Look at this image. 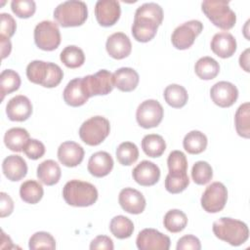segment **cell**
<instances>
[{"label": "cell", "instance_id": "c3c4849f", "mask_svg": "<svg viewBox=\"0 0 250 250\" xmlns=\"http://www.w3.org/2000/svg\"><path fill=\"white\" fill-rule=\"evenodd\" d=\"M14 210V201L9 194L2 191L0 193V216L1 218L10 216Z\"/></svg>", "mask_w": 250, "mask_h": 250}, {"label": "cell", "instance_id": "836d02e7", "mask_svg": "<svg viewBox=\"0 0 250 250\" xmlns=\"http://www.w3.org/2000/svg\"><path fill=\"white\" fill-rule=\"evenodd\" d=\"M109 229L116 238L125 239L133 234L134 224L129 218L123 215H118L111 219Z\"/></svg>", "mask_w": 250, "mask_h": 250}, {"label": "cell", "instance_id": "ffe728a7", "mask_svg": "<svg viewBox=\"0 0 250 250\" xmlns=\"http://www.w3.org/2000/svg\"><path fill=\"white\" fill-rule=\"evenodd\" d=\"M58 158L62 165L66 167H75L82 162L84 158V149L75 142H63L58 148Z\"/></svg>", "mask_w": 250, "mask_h": 250}, {"label": "cell", "instance_id": "74e56055", "mask_svg": "<svg viewBox=\"0 0 250 250\" xmlns=\"http://www.w3.org/2000/svg\"><path fill=\"white\" fill-rule=\"evenodd\" d=\"M115 154L118 162L121 165L130 166L138 160L139 149L134 143L123 142L117 146Z\"/></svg>", "mask_w": 250, "mask_h": 250}, {"label": "cell", "instance_id": "cb8c5ba5", "mask_svg": "<svg viewBox=\"0 0 250 250\" xmlns=\"http://www.w3.org/2000/svg\"><path fill=\"white\" fill-rule=\"evenodd\" d=\"M2 170L8 180L18 182L26 176L27 165L21 156L12 154L3 160Z\"/></svg>", "mask_w": 250, "mask_h": 250}, {"label": "cell", "instance_id": "f546056e", "mask_svg": "<svg viewBox=\"0 0 250 250\" xmlns=\"http://www.w3.org/2000/svg\"><path fill=\"white\" fill-rule=\"evenodd\" d=\"M207 137L200 131L192 130L188 132L184 140L183 146L186 151L190 154H199L203 152L207 146Z\"/></svg>", "mask_w": 250, "mask_h": 250}, {"label": "cell", "instance_id": "603a6c76", "mask_svg": "<svg viewBox=\"0 0 250 250\" xmlns=\"http://www.w3.org/2000/svg\"><path fill=\"white\" fill-rule=\"evenodd\" d=\"M87 168L92 176L103 178L111 172L113 168V159L106 151H97L90 156Z\"/></svg>", "mask_w": 250, "mask_h": 250}, {"label": "cell", "instance_id": "8992f818", "mask_svg": "<svg viewBox=\"0 0 250 250\" xmlns=\"http://www.w3.org/2000/svg\"><path fill=\"white\" fill-rule=\"evenodd\" d=\"M201 10L211 22L224 30L231 29L236 22V15L229 8V2L222 0H205Z\"/></svg>", "mask_w": 250, "mask_h": 250}, {"label": "cell", "instance_id": "4fadbf2b", "mask_svg": "<svg viewBox=\"0 0 250 250\" xmlns=\"http://www.w3.org/2000/svg\"><path fill=\"white\" fill-rule=\"evenodd\" d=\"M136 244L140 250H168L170 238L155 229H144L139 232Z\"/></svg>", "mask_w": 250, "mask_h": 250}, {"label": "cell", "instance_id": "44dd1931", "mask_svg": "<svg viewBox=\"0 0 250 250\" xmlns=\"http://www.w3.org/2000/svg\"><path fill=\"white\" fill-rule=\"evenodd\" d=\"M211 50L222 59L230 58L236 51V40L229 32L223 31L216 33L211 40Z\"/></svg>", "mask_w": 250, "mask_h": 250}, {"label": "cell", "instance_id": "60d3db41", "mask_svg": "<svg viewBox=\"0 0 250 250\" xmlns=\"http://www.w3.org/2000/svg\"><path fill=\"white\" fill-rule=\"evenodd\" d=\"M28 247L31 250L36 249H55L56 240L53 235L47 231H37L33 233L28 241Z\"/></svg>", "mask_w": 250, "mask_h": 250}, {"label": "cell", "instance_id": "6da1fadb", "mask_svg": "<svg viewBox=\"0 0 250 250\" xmlns=\"http://www.w3.org/2000/svg\"><path fill=\"white\" fill-rule=\"evenodd\" d=\"M162 21L163 10L158 4L149 2L141 5L134 16V22L131 28L133 37L142 43L150 41L156 35Z\"/></svg>", "mask_w": 250, "mask_h": 250}, {"label": "cell", "instance_id": "e575fe53", "mask_svg": "<svg viewBox=\"0 0 250 250\" xmlns=\"http://www.w3.org/2000/svg\"><path fill=\"white\" fill-rule=\"evenodd\" d=\"M163 225L168 231L177 233L187 227L188 217L183 211L179 209H172L165 214Z\"/></svg>", "mask_w": 250, "mask_h": 250}, {"label": "cell", "instance_id": "bcb514c9", "mask_svg": "<svg viewBox=\"0 0 250 250\" xmlns=\"http://www.w3.org/2000/svg\"><path fill=\"white\" fill-rule=\"evenodd\" d=\"M177 250H200L201 249V243L200 240L192 235V234H187L182 236L178 242H177V246H176Z\"/></svg>", "mask_w": 250, "mask_h": 250}, {"label": "cell", "instance_id": "d6986e66", "mask_svg": "<svg viewBox=\"0 0 250 250\" xmlns=\"http://www.w3.org/2000/svg\"><path fill=\"white\" fill-rule=\"evenodd\" d=\"M105 49L111 58L115 60H122L131 54L132 44L125 33L115 32L108 36L105 43Z\"/></svg>", "mask_w": 250, "mask_h": 250}, {"label": "cell", "instance_id": "2e32d148", "mask_svg": "<svg viewBox=\"0 0 250 250\" xmlns=\"http://www.w3.org/2000/svg\"><path fill=\"white\" fill-rule=\"evenodd\" d=\"M118 201L121 208L130 214L138 215L146 208V198L143 193L132 188H125L120 190Z\"/></svg>", "mask_w": 250, "mask_h": 250}, {"label": "cell", "instance_id": "f1b7e54d", "mask_svg": "<svg viewBox=\"0 0 250 250\" xmlns=\"http://www.w3.org/2000/svg\"><path fill=\"white\" fill-rule=\"evenodd\" d=\"M194 71L196 75L203 80L214 79L220 72L219 62L211 57L200 58L194 65Z\"/></svg>", "mask_w": 250, "mask_h": 250}, {"label": "cell", "instance_id": "7a4b0ae2", "mask_svg": "<svg viewBox=\"0 0 250 250\" xmlns=\"http://www.w3.org/2000/svg\"><path fill=\"white\" fill-rule=\"evenodd\" d=\"M215 236L231 246H239L245 243L249 237L247 225L239 220L222 217L213 223Z\"/></svg>", "mask_w": 250, "mask_h": 250}, {"label": "cell", "instance_id": "3957f363", "mask_svg": "<svg viewBox=\"0 0 250 250\" xmlns=\"http://www.w3.org/2000/svg\"><path fill=\"white\" fill-rule=\"evenodd\" d=\"M26 76L34 84L54 88L61 83L63 71L57 63L35 60L27 64Z\"/></svg>", "mask_w": 250, "mask_h": 250}, {"label": "cell", "instance_id": "d6a6232c", "mask_svg": "<svg viewBox=\"0 0 250 250\" xmlns=\"http://www.w3.org/2000/svg\"><path fill=\"white\" fill-rule=\"evenodd\" d=\"M44 194V189L42 186L34 181V180H27L23 182L20 187V195L21 198L29 204H36L38 203Z\"/></svg>", "mask_w": 250, "mask_h": 250}, {"label": "cell", "instance_id": "277c9868", "mask_svg": "<svg viewBox=\"0 0 250 250\" xmlns=\"http://www.w3.org/2000/svg\"><path fill=\"white\" fill-rule=\"evenodd\" d=\"M64 201L74 207H88L98 199V190L94 185L80 180L68 181L62 188Z\"/></svg>", "mask_w": 250, "mask_h": 250}, {"label": "cell", "instance_id": "4dcf8cb0", "mask_svg": "<svg viewBox=\"0 0 250 250\" xmlns=\"http://www.w3.org/2000/svg\"><path fill=\"white\" fill-rule=\"evenodd\" d=\"M234 125L237 134L245 139L250 137V104L244 103L238 106L234 114Z\"/></svg>", "mask_w": 250, "mask_h": 250}, {"label": "cell", "instance_id": "52a82bcc", "mask_svg": "<svg viewBox=\"0 0 250 250\" xmlns=\"http://www.w3.org/2000/svg\"><path fill=\"white\" fill-rule=\"evenodd\" d=\"M109 132V121L104 116L97 115L82 123L79 128V137L88 146H98L105 140Z\"/></svg>", "mask_w": 250, "mask_h": 250}, {"label": "cell", "instance_id": "ee69618b", "mask_svg": "<svg viewBox=\"0 0 250 250\" xmlns=\"http://www.w3.org/2000/svg\"><path fill=\"white\" fill-rule=\"evenodd\" d=\"M22 151L29 159L36 160L45 154V146L36 139H29L24 145Z\"/></svg>", "mask_w": 250, "mask_h": 250}, {"label": "cell", "instance_id": "681fc988", "mask_svg": "<svg viewBox=\"0 0 250 250\" xmlns=\"http://www.w3.org/2000/svg\"><path fill=\"white\" fill-rule=\"evenodd\" d=\"M0 42H1V55H2V59L4 60L10 55L12 51V43L9 38L3 35H0Z\"/></svg>", "mask_w": 250, "mask_h": 250}, {"label": "cell", "instance_id": "b9f144b4", "mask_svg": "<svg viewBox=\"0 0 250 250\" xmlns=\"http://www.w3.org/2000/svg\"><path fill=\"white\" fill-rule=\"evenodd\" d=\"M170 174H186L188 171V160L186 154L181 150H173L167 158Z\"/></svg>", "mask_w": 250, "mask_h": 250}, {"label": "cell", "instance_id": "d590c367", "mask_svg": "<svg viewBox=\"0 0 250 250\" xmlns=\"http://www.w3.org/2000/svg\"><path fill=\"white\" fill-rule=\"evenodd\" d=\"M62 62L68 68L80 67L85 62V55L81 48L75 45L66 46L60 55Z\"/></svg>", "mask_w": 250, "mask_h": 250}, {"label": "cell", "instance_id": "7402d4cb", "mask_svg": "<svg viewBox=\"0 0 250 250\" xmlns=\"http://www.w3.org/2000/svg\"><path fill=\"white\" fill-rule=\"evenodd\" d=\"M62 97L65 104L73 107L81 106L86 104L89 97L84 89L82 77H77L70 80L63 90Z\"/></svg>", "mask_w": 250, "mask_h": 250}, {"label": "cell", "instance_id": "83f0119b", "mask_svg": "<svg viewBox=\"0 0 250 250\" xmlns=\"http://www.w3.org/2000/svg\"><path fill=\"white\" fill-rule=\"evenodd\" d=\"M165 102L174 108H181L186 105L188 95L185 87L179 84L168 85L163 93Z\"/></svg>", "mask_w": 250, "mask_h": 250}, {"label": "cell", "instance_id": "f6af8a7d", "mask_svg": "<svg viewBox=\"0 0 250 250\" xmlns=\"http://www.w3.org/2000/svg\"><path fill=\"white\" fill-rule=\"evenodd\" d=\"M1 18V23H0V31L1 35L10 38L12 37L17 29V22L15 19L7 13H2L0 15Z\"/></svg>", "mask_w": 250, "mask_h": 250}, {"label": "cell", "instance_id": "30bf717a", "mask_svg": "<svg viewBox=\"0 0 250 250\" xmlns=\"http://www.w3.org/2000/svg\"><path fill=\"white\" fill-rule=\"evenodd\" d=\"M82 82L89 98L107 95L114 88L112 73L106 69H101L94 74L82 77Z\"/></svg>", "mask_w": 250, "mask_h": 250}, {"label": "cell", "instance_id": "8fae6325", "mask_svg": "<svg viewBox=\"0 0 250 250\" xmlns=\"http://www.w3.org/2000/svg\"><path fill=\"white\" fill-rule=\"evenodd\" d=\"M228 200V189L221 182H214L209 185L202 193L200 203L208 213L222 211Z\"/></svg>", "mask_w": 250, "mask_h": 250}, {"label": "cell", "instance_id": "9a60e30c", "mask_svg": "<svg viewBox=\"0 0 250 250\" xmlns=\"http://www.w3.org/2000/svg\"><path fill=\"white\" fill-rule=\"evenodd\" d=\"M210 97L218 106L229 107L236 102L238 90L234 84L229 81H219L212 86Z\"/></svg>", "mask_w": 250, "mask_h": 250}, {"label": "cell", "instance_id": "ab89813d", "mask_svg": "<svg viewBox=\"0 0 250 250\" xmlns=\"http://www.w3.org/2000/svg\"><path fill=\"white\" fill-rule=\"evenodd\" d=\"M189 185L188 174H170L165 178V188L168 192L176 194L185 190Z\"/></svg>", "mask_w": 250, "mask_h": 250}, {"label": "cell", "instance_id": "1f68e13d", "mask_svg": "<svg viewBox=\"0 0 250 250\" xmlns=\"http://www.w3.org/2000/svg\"><path fill=\"white\" fill-rule=\"evenodd\" d=\"M142 148L147 156L159 157L166 149V143L162 136L157 134H148L142 140Z\"/></svg>", "mask_w": 250, "mask_h": 250}, {"label": "cell", "instance_id": "7dc6e473", "mask_svg": "<svg viewBox=\"0 0 250 250\" xmlns=\"http://www.w3.org/2000/svg\"><path fill=\"white\" fill-rule=\"evenodd\" d=\"M114 248L113 241L109 236L106 235H98L90 243V249H105L112 250Z\"/></svg>", "mask_w": 250, "mask_h": 250}, {"label": "cell", "instance_id": "7c38bea8", "mask_svg": "<svg viewBox=\"0 0 250 250\" xmlns=\"http://www.w3.org/2000/svg\"><path fill=\"white\" fill-rule=\"evenodd\" d=\"M164 109L156 100L144 101L139 104L136 111L137 122L145 129L157 127L162 121Z\"/></svg>", "mask_w": 250, "mask_h": 250}, {"label": "cell", "instance_id": "e0dca14e", "mask_svg": "<svg viewBox=\"0 0 250 250\" xmlns=\"http://www.w3.org/2000/svg\"><path fill=\"white\" fill-rule=\"evenodd\" d=\"M135 182L143 187H150L155 185L160 178L159 167L148 160H143L132 171Z\"/></svg>", "mask_w": 250, "mask_h": 250}, {"label": "cell", "instance_id": "7bdbcfd3", "mask_svg": "<svg viewBox=\"0 0 250 250\" xmlns=\"http://www.w3.org/2000/svg\"><path fill=\"white\" fill-rule=\"evenodd\" d=\"M11 9L17 17L27 19L34 15L36 4L33 0H14L11 2Z\"/></svg>", "mask_w": 250, "mask_h": 250}, {"label": "cell", "instance_id": "ac0fdd59", "mask_svg": "<svg viewBox=\"0 0 250 250\" xmlns=\"http://www.w3.org/2000/svg\"><path fill=\"white\" fill-rule=\"evenodd\" d=\"M32 113V104L23 95L12 98L6 105V114L11 121H25Z\"/></svg>", "mask_w": 250, "mask_h": 250}, {"label": "cell", "instance_id": "ba28073f", "mask_svg": "<svg viewBox=\"0 0 250 250\" xmlns=\"http://www.w3.org/2000/svg\"><path fill=\"white\" fill-rule=\"evenodd\" d=\"M34 42L43 51H54L61 44V32L57 22L42 21L34 28Z\"/></svg>", "mask_w": 250, "mask_h": 250}, {"label": "cell", "instance_id": "f35d334b", "mask_svg": "<svg viewBox=\"0 0 250 250\" xmlns=\"http://www.w3.org/2000/svg\"><path fill=\"white\" fill-rule=\"evenodd\" d=\"M191 178L196 185L208 184L213 178V169L206 161H197L191 169Z\"/></svg>", "mask_w": 250, "mask_h": 250}, {"label": "cell", "instance_id": "5bb4252c", "mask_svg": "<svg viewBox=\"0 0 250 250\" xmlns=\"http://www.w3.org/2000/svg\"><path fill=\"white\" fill-rule=\"evenodd\" d=\"M121 15L120 3L116 0H99L95 6V16L100 25L108 27L117 22Z\"/></svg>", "mask_w": 250, "mask_h": 250}, {"label": "cell", "instance_id": "4316f807", "mask_svg": "<svg viewBox=\"0 0 250 250\" xmlns=\"http://www.w3.org/2000/svg\"><path fill=\"white\" fill-rule=\"evenodd\" d=\"M29 140V133L21 127L9 129L4 135V144L12 151L21 152Z\"/></svg>", "mask_w": 250, "mask_h": 250}, {"label": "cell", "instance_id": "484cf974", "mask_svg": "<svg viewBox=\"0 0 250 250\" xmlns=\"http://www.w3.org/2000/svg\"><path fill=\"white\" fill-rule=\"evenodd\" d=\"M61 176V167L53 159L44 160L37 166V178L46 186H54L58 184Z\"/></svg>", "mask_w": 250, "mask_h": 250}, {"label": "cell", "instance_id": "5b68a950", "mask_svg": "<svg viewBox=\"0 0 250 250\" xmlns=\"http://www.w3.org/2000/svg\"><path fill=\"white\" fill-rule=\"evenodd\" d=\"M54 19L62 27L82 25L88 18V8L85 2L78 0L64 1L54 10Z\"/></svg>", "mask_w": 250, "mask_h": 250}, {"label": "cell", "instance_id": "d4e9b609", "mask_svg": "<svg viewBox=\"0 0 250 250\" xmlns=\"http://www.w3.org/2000/svg\"><path fill=\"white\" fill-rule=\"evenodd\" d=\"M113 84L122 92H131L135 90L139 84V74L131 67H120L112 73Z\"/></svg>", "mask_w": 250, "mask_h": 250}, {"label": "cell", "instance_id": "f907efd6", "mask_svg": "<svg viewBox=\"0 0 250 250\" xmlns=\"http://www.w3.org/2000/svg\"><path fill=\"white\" fill-rule=\"evenodd\" d=\"M239 65L243 70L249 72V49H246L243 53H241L239 57Z\"/></svg>", "mask_w": 250, "mask_h": 250}, {"label": "cell", "instance_id": "9c48e42d", "mask_svg": "<svg viewBox=\"0 0 250 250\" xmlns=\"http://www.w3.org/2000/svg\"><path fill=\"white\" fill-rule=\"evenodd\" d=\"M203 30V23L197 20H191L177 26L171 36L173 46L178 50H186L192 46L196 37Z\"/></svg>", "mask_w": 250, "mask_h": 250}, {"label": "cell", "instance_id": "8d00e7d4", "mask_svg": "<svg viewBox=\"0 0 250 250\" xmlns=\"http://www.w3.org/2000/svg\"><path fill=\"white\" fill-rule=\"evenodd\" d=\"M21 77L18 72L13 69H5L0 74L1 100L3 101L6 95L17 91L21 86Z\"/></svg>", "mask_w": 250, "mask_h": 250}]
</instances>
